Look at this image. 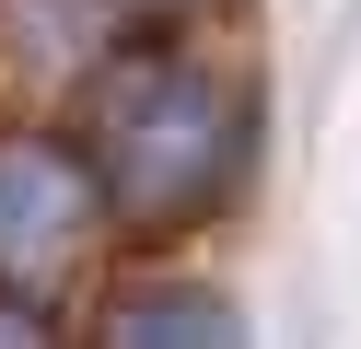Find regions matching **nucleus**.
<instances>
[{
    "mask_svg": "<svg viewBox=\"0 0 361 349\" xmlns=\"http://www.w3.org/2000/svg\"><path fill=\"white\" fill-rule=\"evenodd\" d=\"M82 163L128 233H198L257 163V93L233 59L128 23L82 70Z\"/></svg>",
    "mask_w": 361,
    "mask_h": 349,
    "instance_id": "nucleus-1",
    "label": "nucleus"
},
{
    "mask_svg": "<svg viewBox=\"0 0 361 349\" xmlns=\"http://www.w3.org/2000/svg\"><path fill=\"white\" fill-rule=\"evenodd\" d=\"M105 186L94 163H82V140H0V291H24V302H59L82 268H94L105 245Z\"/></svg>",
    "mask_w": 361,
    "mask_h": 349,
    "instance_id": "nucleus-2",
    "label": "nucleus"
},
{
    "mask_svg": "<svg viewBox=\"0 0 361 349\" xmlns=\"http://www.w3.org/2000/svg\"><path fill=\"white\" fill-rule=\"evenodd\" d=\"M105 338H233V302L221 291H175V279H140V291L105 302Z\"/></svg>",
    "mask_w": 361,
    "mask_h": 349,
    "instance_id": "nucleus-3",
    "label": "nucleus"
},
{
    "mask_svg": "<svg viewBox=\"0 0 361 349\" xmlns=\"http://www.w3.org/2000/svg\"><path fill=\"white\" fill-rule=\"evenodd\" d=\"M105 12H117V23H175L187 0H105Z\"/></svg>",
    "mask_w": 361,
    "mask_h": 349,
    "instance_id": "nucleus-4",
    "label": "nucleus"
}]
</instances>
